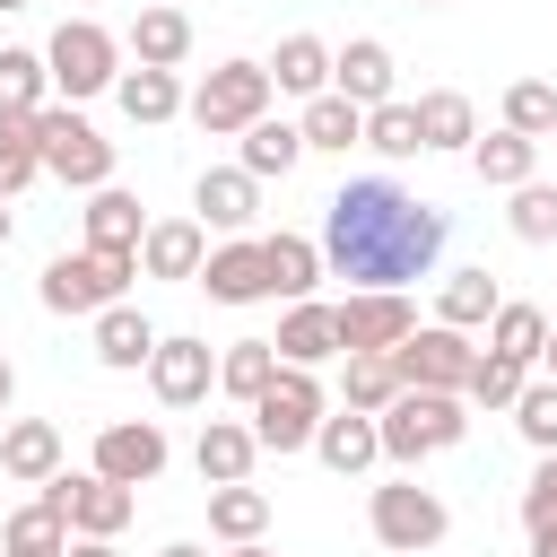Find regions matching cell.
I'll return each mask as SVG.
<instances>
[{
  "label": "cell",
  "mask_w": 557,
  "mask_h": 557,
  "mask_svg": "<svg viewBox=\"0 0 557 557\" xmlns=\"http://www.w3.org/2000/svg\"><path fill=\"white\" fill-rule=\"evenodd\" d=\"M444 235H453V218L435 200L400 191L392 174H357V183H339L322 200V261L348 287H409V278H426Z\"/></svg>",
  "instance_id": "cell-1"
},
{
  "label": "cell",
  "mask_w": 557,
  "mask_h": 557,
  "mask_svg": "<svg viewBox=\"0 0 557 557\" xmlns=\"http://www.w3.org/2000/svg\"><path fill=\"white\" fill-rule=\"evenodd\" d=\"M374 426H383V461L418 470L426 453H453V444L470 435V400H461V392H426V383H400V400H392Z\"/></svg>",
  "instance_id": "cell-2"
},
{
  "label": "cell",
  "mask_w": 557,
  "mask_h": 557,
  "mask_svg": "<svg viewBox=\"0 0 557 557\" xmlns=\"http://www.w3.org/2000/svg\"><path fill=\"white\" fill-rule=\"evenodd\" d=\"M131 278H139V252H52L44 261V278H35V296H44V313H104V305H122L131 296Z\"/></svg>",
  "instance_id": "cell-3"
},
{
  "label": "cell",
  "mask_w": 557,
  "mask_h": 557,
  "mask_svg": "<svg viewBox=\"0 0 557 557\" xmlns=\"http://www.w3.org/2000/svg\"><path fill=\"white\" fill-rule=\"evenodd\" d=\"M44 61H52V87H61L70 104H87V96H113V78H122V35L96 26V17H61L52 44H44Z\"/></svg>",
  "instance_id": "cell-4"
},
{
  "label": "cell",
  "mask_w": 557,
  "mask_h": 557,
  "mask_svg": "<svg viewBox=\"0 0 557 557\" xmlns=\"http://www.w3.org/2000/svg\"><path fill=\"white\" fill-rule=\"evenodd\" d=\"M270 96H278V87H270V61H218V70L191 87L183 113H191L209 139H244V131L270 113Z\"/></svg>",
  "instance_id": "cell-5"
},
{
  "label": "cell",
  "mask_w": 557,
  "mask_h": 557,
  "mask_svg": "<svg viewBox=\"0 0 557 557\" xmlns=\"http://www.w3.org/2000/svg\"><path fill=\"white\" fill-rule=\"evenodd\" d=\"M35 148H44V174L70 183V191H104L113 183V139L96 122H78V104H44L35 113Z\"/></svg>",
  "instance_id": "cell-6"
},
{
  "label": "cell",
  "mask_w": 557,
  "mask_h": 557,
  "mask_svg": "<svg viewBox=\"0 0 557 557\" xmlns=\"http://www.w3.org/2000/svg\"><path fill=\"white\" fill-rule=\"evenodd\" d=\"M244 418H252L261 453H305V444H313V426L331 418V392L313 383V366H278V374H270V392H261Z\"/></svg>",
  "instance_id": "cell-7"
},
{
  "label": "cell",
  "mask_w": 557,
  "mask_h": 557,
  "mask_svg": "<svg viewBox=\"0 0 557 557\" xmlns=\"http://www.w3.org/2000/svg\"><path fill=\"white\" fill-rule=\"evenodd\" d=\"M44 505L70 522V540H122V522L139 513V487H122L104 470H52L44 479Z\"/></svg>",
  "instance_id": "cell-8"
},
{
  "label": "cell",
  "mask_w": 557,
  "mask_h": 557,
  "mask_svg": "<svg viewBox=\"0 0 557 557\" xmlns=\"http://www.w3.org/2000/svg\"><path fill=\"white\" fill-rule=\"evenodd\" d=\"M366 522H374V540H383L392 557H409V548H435V540L453 531V505H444L435 487H418V479H392V487H374Z\"/></svg>",
  "instance_id": "cell-9"
},
{
  "label": "cell",
  "mask_w": 557,
  "mask_h": 557,
  "mask_svg": "<svg viewBox=\"0 0 557 557\" xmlns=\"http://www.w3.org/2000/svg\"><path fill=\"white\" fill-rule=\"evenodd\" d=\"M418 331V305L400 287H348L339 305V357H392Z\"/></svg>",
  "instance_id": "cell-10"
},
{
  "label": "cell",
  "mask_w": 557,
  "mask_h": 557,
  "mask_svg": "<svg viewBox=\"0 0 557 557\" xmlns=\"http://www.w3.org/2000/svg\"><path fill=\"white\" fill-rule=\"evenodd\" d=\"M392 366H400V383L461 392V383H470V366H479V339H470V331H453V322H418V331L392 348Z\"/></svg>",
  "instance_id": "cell-11"
},
{
  "label": "cell",
  "mask_w": 557,
  "mask_h": 557,
  "mask_svg": "<svg viewBox=\"0 0 557 557\" xmlns=\"http://www.w3.org/2000/svg\"><path fill=\"white\" fill-rule=\"evenodd\" d=\"M148 392H157L165 409H200V400L218 392V348L191 339V331H165L157 357H148Z\"/></svg>",
  "instance_id": "cell-12"
},
{
  "label": "cell",
  "mask_w": 557,
  "mask_h": 557,
  "mask_svg": "<svg viewBox=\"0 0 557 557\" xmlns=\"http://www.w3.org/2000/svg\"><path fill=\"white\" fill-rule=\"evenodd\" d=\"M165 426L157 418H113V426H96V461L87 470H104V479H122V487H148L157 470H165Z\"/></svg>",
  "instance_id": "cell-13"
},
{
  "label": "cell",
  "mask_w": 557,
  "mask_h": 557,
  "mask_svg": "<svg viewBox=\"0 0 557 557\" xmlns=\"http://www.w3.org/2000/svg\"><path fill=\"white\" fill-rule=\"evenodd\" d=\"M392 78H400V61H392V44L383 35H348L339 52H331V87L348 96V104H392Z\"/></svg>",
  "instance_id": "cell-14"
},
{
  "label": "cell",
  "mask_w": 557,
  "mask_h": 557,
  "mask_svg": "<svg viewBox=\"0 0 557 557\" xmlns=\"http://www.w3.org/2000/svg\"><path fill=\"white\" fill-rule=\"evenodd\" d=\"M191 287H209V305H261V296H270V252H261L252 235H235V244H218V252L200 261Z\"/></svg>",
  "instance_id": "cell-15"
},
{
  "label": "cell",
  "mask_w": 557,
  "mask_h": 557,
  "mask_svg": "<svg viewBox=\"0 0 557 557\" xmlns=\"http://www.w3.org/2000/svg\"><path fill=\"white\" fill-rule=\"evenodd\" d=\"M191 209H200V226L244 235V226L261 218V174H244V165H209V174L191 183Z\"/></svg>",
  "instance_id": "cell-16"
},
{
  "label": "cell",
  "mask_w": 557,
  "mask_h": 557,
  "mask_svg": "<svg viewBox=\"0 0 557 557\" xmlns=\"http://www.w3.org/2000/svg\"><path fill=\"white\" fill-rule=\"evenodd\" d=\"M200 261H209V226L200 218H148V235H139V270L148 278H200Z\"/></svg>",
  "instance_id": "cell-17"
},
{
  "label": "cell",
  "mask_w": 557,
  "mask_h": 557,
  "mask_svg": "<svg viewBox=\"0 0 557 557\" xmlns=\"http://www.w3.org/2000/svg\"><path fill=\"white\" fill-rule=\"evenodd\" d=\"M322 357H339V305L296 296L278 313V366H322Z\"/></svg>",
  "instance_id": "cell-18"
},
{
  "label": "cell",
  "mask_w": 557,
  "mask_h": 557,
  "mask_svg": "<svg viewBox=\"0 0 557 557\" xmlns=\"http://www.w3.org/2000/svg\"><path fill=\"white\" fill-rule=\"evenodd\" d=\"M313 453H322V470L357 479V470H374V461H383V426H374L366 409H331V418L313 426Z\"/></svg>",
  "instance_id": "cell-19"
},
{
  "label": "cell",
  "mask_w": 557,
  "mask_h": 557,
  "mask_svg": "<svg viewBox=\"0 0 557 557\" xmlns=\"http://www.w3.org/2000/svg\"><path fill=\"white\" fill-rule=\"evenodd\" d=\"M252 461H261V435H252V418H209V426H200V444H191V470H200L209 487H226V479H252Z\"/></svg>",
  "instance_id": "cell-20"
},
{
  "label": "cell",
  "mask_w": 557,
  "mask_h": 557,
  "mask_svg": "<svg viewBox=\"0 0 557 557\" xmlns=\"http://www.w3.org/2000/svg\"><path fill=\"white\" fill-rule=\"evenodd\" d=\"M157 339H165V331H157L139 305H104V313H96V366H113V374H139V366L157 357Z\"/></svg>",
  "instance_id": "cell-21"
},
{
  "label": "cell",
  "mask_w": 557,
  "mask_h": 557,
  "mask_svg": "<svg viewBox=\"0 0 557 557\" xmlns=\"http://www.w3.org/2000/svg\"><path fill=\"white\" fill-rule=\"evenodd\" d=\"M0 470H9L17 487H44V479L61 470V426H52V418H9V426H0Z\"/></svg>",
  "instance_id": "cell-22"
},
{
  "label": "cell",
  "mask_w": 557,
  "mask_h": 557,
  "mask_svg": "<svg viewBox=\"0 0 557 557\" xmlns=\"http://www.w3.org/2000/svg\"><path fill=\"white\" fill-rule=\"evenodd\" d=\"M122 44H131V61H148V70H183V61H191V17L165 9V0H148Z\"/></svg>",
  "instance_id": "cell-23"
},
{
  "label": "cell",
  "mask_w": 557,
  "mask_h": 557,
  "mask_svg": "<svg viewBox=\"0 0 557 557\" xmlns=\"http://www.w3.org/2000/svg\"><path fill=\"white\" fill-rule=\"evenodd\" d=\"M470 174H479L487 191H513V183H531V174H540V139L496 122L487 139H470Z\"/></svg>",
  "instance_id": "cell-24"
},
{
  "label": "cell",
  "mask_w": 557,
  "mask_h": 557,
  "mask_svg": "<svg viewBox=\"0 0 557 557\" xmlns=\"http://www.w3.org/2000/svg\"><path fill=\"white\" fill-rule=\"evenodd\" d=\"M244 174H261V183H287L296 165H305V122H278V113H261L252 131H244V157H235Z\"/></svg>",
  "instance_id": "cell-25"
},
{
  "label": "cell",
  "mask_w": 557,
  "mask_h": 557,
  "mask_svg": "<svg viewBox=\"0 0 557 557\" xmlns=\"http://www.w3.org/2000/svg\"><path fill=\"white\" fill-rule=\"evenodd\" d=\"M113 104H122L131 122H148V131H157V122H174L191 96H183V78H174V70H148V61H139V70H122V78H113Z\"/></svg>",
  "instance_id": "cell-26"
},
{
  "label": "cell",
  "mask_w": 557,
  "mask_h": 557,
  "mask_svg": "<svg viewBox=\"0 0 557 557\" xmlns=\"http://www.w3.org/2000/svg\"><path fill=\"white\" fill-rule=\"evenodd\" d=\"M418 131H426V157H453V148L479 139V104L461 87H426L418 96Z\"/></svg>",
  "instance_id": "cell-27"
},
{
  "label": "cell",
  "mask_w": 557,
  "mask_h": 557,
  "mask_svg": "<svg viewBox=\"0 0 557 557\" xmlns=\"http://www.w3.org/2000/svg\"><path fill=\"white\" fill-rule=\"evenodd\" d=\"M270 87H278V96H322V87H331V44H322V35H278Z\"/></svg>",
  "instance_id": "cell-28"
},
{
  "label": "cell",
  "mask_w": 557,
  "mask_h": 557,
  "mask_svg": "<svg viewBox=\"0 0 557 557\" xmlns=\"http://www.w3.org/2000/svg\"><path fill=\"white\" fill-rule=\"evenodd\" d=\"M305 148H331V157H348V148H366V104H348L339 87H322V96H305Z\"/></svg>",
  "instance_id": "cell-29"
},
{
  "label": "cell",
  "mask_w": 557,
  "mask_h": 557,
  "mask_svg": "<svg viewBox=\"0 0 557 557\" xmlns=\"http://www.w3.org/2000/svg\"><path fill=\"white\" fill-rule=\"evenodd\" d=\"M139 235H148V218H139V200H131L122 183L87 191V244H96V252H139Z\"/></svg>",
  "instance_id": "cell-30"
},
{
  "label": "cell",
  "mask_w": 557,
  "mask_h": 557,
  "mask_svg": "<svg viewBox=\"0 0 557 557\" xmlns=\"http://www.w3.org/2000/svg\"><path fill=\"white\" fill-rule=\"evenodd\" d=\"M261 252H270V296H287V305H296V296H313V287H322V270H331L313 235H261Z\"/></svg>",
  "instance_id": "cell-31"
},
{
  "label": "cell",
  "mask_w": 557,
  "mask_h": 557,
  "mask_svg": "<svg viewBox=\"0 0 557 557\" xmlns=\"http://www.w3.org/2000/svg\"><path fill=\"white\" fill-rule=\"evenodd\" d=\"M270 374H278V339H226V348H218V392H226V400L252 409V400L270 392Z\"/></svg>",
  "instance_id": "cell-32"
},
{
  "label": "cell",
  "mask_w": 557,
  "mask_h": 557,
  "mask_svg": "<svg viewBox=\"0 0 557 557\" xmlns=\"http://www.w3.org/2000/svg\"><path fill=\"white\" fill-rule=\"evenodd\" d=\"M496 305H505V287H496L487 270H453L444 296H435V322H453V331H487Z\"/></svg>",
  "instance_id": "cell-33"
},
{
  "label": "cell",
  "mask_w": 557,
  "mask_h": 557,
  "mask_svg": "<svg viewBox=\"0 0 557 557\" xmlns=\"http://www.w3.org/2000/svg\"><path fill=\"white\" fill-rule=\"evenodd\" d=\"M209 531L235 548V540H261L270 531V496L252 487V479H226V487H209Z\"/></svg>",
  "instance_id": "cell-34"
},
{
  "label": "cell",
  "mask_w": 557,
  "mask_h": 557,
  "mask_svg": "<svg viewBox=\"0 0 557 557\" xmlns=\"http://www.w3.org/2000/svg\"><path fill=\"white\" fill-rule=\"evenodd\" d=\"M70 548V522L35 496V505H17L9 522H0V557H61Z\"/></svg>",
  "instance_id": "cell-35"
},
{
  "label": "cell",
  "mask_w": 557,
  "mask_h": 557,
  "mask_svg": "<svg viewBox=\"0 0 557 557\" xmlns=\"http://www.w3.org/2000/svg\"><path fill=\"white\" fill-rule=\"evenodd\" d=\"M366 148L383 157V165H409V157H426V131H418V104H374L366 113Z\"/></svg>",
  "instance_id": "cell-36"
},
{
  "label": "cell",
  "mask_w": 557,
  "mask_h": 557,
  "mask_svg": "<svg viewBox=\"0 0 557 557\" xmlns=\"http://www.w3.org/2000/svg\"><path fill=\"white\" fill-rule=\"evenodd\" d=\"M522 383H531V366H522V357H505V348H479V366H470L461 400H470V409H513V400H522Z\"/></svg>",
  "instance_id": "cell-37"
},
{
  "label": "cell",
  "mask_w": 557,
  "mask_h": 557,
  "mask_svg": "<svg viewBox=\"0 0 557 557\" xmlns=\"http://www.w3.org/2000/svg\"><path fill=\"white\" fill-rule=\"evenodd\" d=\"M44 87H52V61L26 44H0V113H44Z\"/></svg>",
  "instance_id": "cell-38"
},
{
  "label": "cell",
  "mask_w": 557,
  "mask_h": 557,
  "mask_svg": "<svg viewBox=\"0 0 557 557\" xmlns=\"http://www.w3.org/2000/svg\"><path fill=\"white\" fill-rule=\"evenodd\" d=\"M392 400H400V366H392V357H348V374H339V409L383 418Z\"/></svg>",
  "instance_id": "cell-39"
},
{
  "label": "cell",
  "mask_w": 557,
  "mask_h": 557,
  "mask_svg": "<svg viewBox=\"0 0 557 557\" xmlns=\"http://www.w3.org/2000/svg\"><path fill=\"white\" fill-rule=\"evenodd\" d=\"M35 174H44V148H35V113H0V200H17Z\"/></svg>",
  "instance_id": "cell-40"
},
{
  "label": "cell",
  "mask_w": 557,
  "mask_h": 557,
  "mask_svg": "<svg viewBox=\"0 0 557 557\" xmlns=\"http://www.w3.org/2000/svg\"><path fill=\"white\" fill-rule=\"evenodd\" d=\"M487 348H505V357H522V366H540V348H548V313L540 305H496V322H487Z\"/></svg>",
  "instance_id": "cell-41"
},
{
  "label": "cell",
  "mask_w": 557,
  "mask_h": 557,
  "mask_svg": "<svg viewBox=\"0 0 557 557\" xmlns=\"http://www.w3.org/2000/svg\"><path fill=\"white\" fill-rule=\"evenodd\" d=\"M505 131L557 139V78H513V87H505Z\"/></svg>",
  "instance_id": "cell-42"
},
{
  "label": "cell",
  "mask_w": 557,
  "mask_h": 557,
  "mask_svg": "<svg viewBox=\"0 0 557 557\" xmlns=\"http://www.w3.org/2000/svg\"><path fill=\"white\" fill-rule=\"evenodd\" d=\"M505 200H513V209H505V226H513L522 244H557V183H540V174H531V183H513Z\"/></svg>",
  "instance_id": "cell-43"
},
{
  "label": "cell",
  "mask_w": 557,
  "mask_h": 557,
  "mask_svg": "<svg viewBox=\"0 0 557 557\" xmlns=\"http://www.w3.org/2000/svg\"><path fill=\"white\" fill-rule=\"evenodd\" d=\"M513 426H522V444H531V453H557V383H548V374H540V383H522Z\"/></svg>",
  "instance_id": "cell-44"
},
{
  "label": "cell",
  "mask_w": 557,
  "mask_h": 557,
  "mask_svg": "<svg viewBox=\"0 0 557 557\" xmlns=\"http://www.w3.org/2000/svg\"><path fill=\"white\" fill-rule=\"evenodd\" d=\"M522 531H557V453H540V470L522 487Z\"/></svg>",
  "instance_id": "cell-45"
},
{
  "label": "cell",
  "mask_w": 557,
  "mask_h": 557,
  "mask_svg": "<svg viewBox=\"0 0 557 557\" xmlns=\"http://www.w3.org/2000/svg\"><path fill=\"white\" fill-rule=\"evenodd\" d=\"M61 557H122V548H113V540H70Z\"/></svg>",
  "instance_id": "cell-46"
},
{
  "label": "cell",
  "mask_w": 557,
  "mask_h": 557,
  "mask_svg": "<svg viewBox=\"0 0 557 557\" xmlns=\"http://www.w3.org/2000/svg\"><path fill=\"white\" fill-rule=\"evenodd\" d=\"M9 400H17V366L0 357V426H9Z\"/></svg>",
  "instance_id": "cell-47"
},
{
  "label": "cell",
  "mask_w": 557,
  "mask_h": 557,
  "mask_svg": "<svg viewBox=\"0 0 557 557\" xmlns=\"http://www.w3.org/2000/svg\"><path fill=\"white\" fill-rule=\"evenodd\" d=\"M157 557H209V548H200V540H165Z\"/></svg>",
  "instance_id": "cell-48"
},
{
  "label": "cell",
  "mask_w": 557,
  "mask_h": 557,
  "mask_svg": "<svg viewBox=\"0 0 557 557\" xmlns=\"http://www.w3.org/2000/svg\"><path fill=\"white\" fill-rule=\"evenodd\" d=\"M540 374L557 383V322H548V348H540Z\"/></svg>",
  "instance_id": "cell-49"
},
{
  "label": "cell",
  "mask_w": 557,
  "mask_h": 557,
  "mask_svg": "<svg viewBox=\"0 0 557 557\" xmlns=\"http://www.w3.org/2000/svg\"><path fill=\"white\" fill-rule=\"evenodd\" d=\"M531 557H557V531H531Z\"/></svg>",
  "instance_id": "cell-50"
},
{
  "label": "cell",
  "mask_w": 557,
  "mask_h": 557,
  "mask_svg": "<svg viewBox=\"0 0 557 557\" xmlns=\"http://www.w3.org/2000/svg\"><path fill=\"white\" fill-rule=\"evenodd\" d=\"M226 557H278V548H261V540H235V548H226Z\"/></svg>",
  "instance_id": "cell-51"
},
{
  "label": "cell",
  "mask_w": 557,
  "mask_h": 557,
  "mask_svg": "<svg viewBox=\"0 0 557 557\" xmlns=\"http://www.w3.org/2000/svg\"><path fill=\"white\" fill-rule=\"evenodd\" d=\"M0 244H9V200H0Z\"/></svg>",
  "instance_id": "cell-52"
},
{
  "label": "cell",
  "mask_w": 557,
  "mask_h": 557,
  "mask_svg": "<svg viewBox=\"0 0 557 557\" xmlns=\"http://www.w3.org/2000/svg\"><path fill=\"white\" fill-rule=\"evenodd\" d=\"M0 9H26V0H0Z\"/></svg>",
  "instance_id": "cell-53"
},
{
  "label": "cell",
  "mask_w": 557,
  "mask_h": 557,
  "mask_svg": "<svg viewBox=\"0 0 557 557\" xmlns=\"http://www.w3.org/2000/svg\"><path fill=\"white\" fill-rule=\"evenodd\" d=\"M418 9H444V0H418Z\"/></svg>",
  "instance_id": "cell-54"
},
{
  "label": "cell",
  "mask_w": 557,
  "mask_h": 557,
  "mask_svg": "<svg viewBox=\"0 0 557 557\" xmlns=\"http://www.w3.org/2000/svg\"><path fill=\"white\" fill-rule=\"evenodd\" d=\"M409 557H435V548H409Z\"/></svg>",
  "instance_id": "cell-55"
},
{
  "label": "cell",
  "mask_w": 557,
  "mask_h": 557,
  "mask_svg": "<svg viewBox=\"0 0 557 557\" xmlns=\"http://www.w3.org/2000/svg\"><path fill=\"white\" fill-rule=\"evenodd\" d=\"M165 9H183V0H165Z\"/></svg>",
  "instance_id": "cell-56"
}]
</instances>
